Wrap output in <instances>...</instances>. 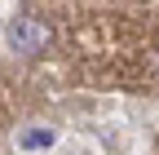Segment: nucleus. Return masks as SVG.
Wrapping results in <instances>:
<instances>
[{
    "instance_id": "obj_1",
    "label": "nucleus",
    "mask_w": 159,
    "mask_h": 155,
    "mask_svg": "<svg viewBox=\"0 0 159 155\" xmlns=\"http://www.w3.org/2000/svg\"><path fill=\"white\" fill-rule=\"evenodd\" d=\"M5 40L18 49V53H44L53 45V31L40 22V18H13L9 31H5Z\"/></svg>"
},
{
    "instance_id": "obj_2",
    "label": "nucleus",
    "mask_w": 159,
    "mask_h": 155,
    "mask_svg": "<svg viewBox=\"0 0 159 155\" xmlns=\"http://www.w3.org/2000/svg\"><path fill=\"white\" fill-rule=\"evenodd\" d=\"M18 146L22 151H44V146H53V133L49 129H27L22 138H18Z\"/></svg>"
}]
</instances>
